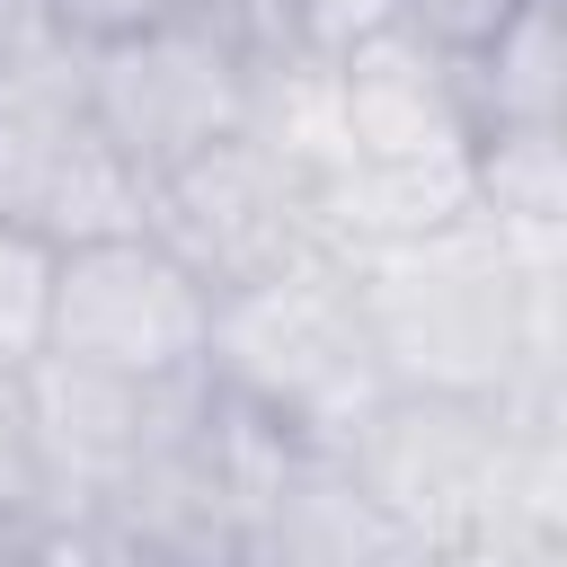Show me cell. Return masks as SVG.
<instances>
[{
    "mask_svg": "<svg viewBox=\"0 0 567 567\" xmlns=\"http://www.w3.org/2000/svg\"><path fill=\"white\" fill-rule=\"evenodd\" d=\"M381 390L540 408L549 399V248L487 230L478 213L372 239L346 257Z\"/></svg>",
    "mask_w": 567,
    "mask_h": 567,
    "instance_id": "6da1fadb",
    "label": "cell"
},
{
    "mask_svg": "<svg viewBox=\"0 0 567 567\" xmlns=\"http://www.w3.org/2000/svg\"><path fill=\"white\" fill-rule=\"evenodd\" d=\"M204 381L301 452H337L346 425L381 399V363L354 319V284L337 248H310L239 292H213Z\"/></svg>",
    "mask_w": 567,
    "mask_h": 567,
    "instance_id": "7a4b0ae2",
    "label": "cell"
},
{
    "mask_svg": "<svg viewBox=\"0 0 567 567\" xmlns=\"http://www.w3.org/2000/svg\"><path fill=\"white\" fill-rule=\"evenodd\" d=\"M142 177L89 115V53L62 44L27 0L0 9V221L80 248L142 230Z\"/></svg>",
    "mask_w": 567,
    "mask_h": 567,
    "instance_id": "3957f363",
    "label": "cell"
},
{
    "mask_svg": "<svg viewBox=\"0 0 567 567\" xmlns=\"http://www.w3.org/2000/svg\"><path fill=\"white\" fill-rule=\"evenodd\" d=\"M204 354H213V284L177 248H159L151 230L53 248V310L35 363L115 390H195Z\"/></svg>",
    "mask_w": 567,
    "mask_h": 567,
    "instance_id": "277c9868",
    "label": "cell"
},
{
    "mask_svg": "<svg viewBox=\"0 0 567 567\" xmlns=\"http://www.w3.org/2000/svg\"><path fill=\"white\" fill-rule=\"evenodd\" d=\"M89 115H97V133L115 142V159L151 195L186 159H204L230 133H248L266 115V89L239 62V44L221 35V18L204 0H186L177 18L124 35L106 53H89Z\"/></svg>",
    "mask_w": 567,
    "mask_h": 567,
    "instance_id": "5b68a950",
    "label": "cell"
},
{
    "mask_svg": "<svg viewBox=\"0 0 567 567\" xmlns=\"http://www.w3.org/2000/svg\"><path fill=\"white\" fill-rule=\"evenodd\" d=\"M142 230L159 248H177L213 292H239L257 275L328 248L319 168H310V151L284 124H248L221 151H204L177 177H159L151 204H142Z\"/></svg>",
    "mask_w": 567,
    "mask_h": 567,
    "instance_id": "8992f818",
    "label": "cell"
},
{
    "mask_svg": "<svg viewBox=\"0 0 567 567\" xmlns=\"http://www.w3.org/2000/svg\"><path fill=\"white\" fill-rule=\"evenodd\" d=\"M470 213L523 248H549L567 221L558 124H470Z\"/></svg>",
    "mask_w": 567,
    "mask_h": 567,
    "instance_id": "52a82bcc",
    "label": "cell"
},
{
    "mask_svg": "<svg viewBox=\"0 0 567 567\" xmlns=\"http://www.w3.org/2000/svg\"><path fill=\"white\" fill-rule=\"evenodd\" d=\"M461 115L470 124H558L567 106V35H558V0H532L470 71H452Z\"/></svg>",
    "mask_w": 567,
    "mask_h": 567,
    "instance_id": "ba28073f",
    "label": "cell"
},
{
    "mask_svg": "<svg viewBox=\"0 0 567 567\" xmlns=\"http://www.w3.org/2000/svg\"><path fill=\"white\" fill-rule=\"evenodd\" d=\"M53 514V478H44V434H35V363L0 354V523L27 532Z\"/></svg>",
    "mask_w": 567,
    "mask_h": 567,
    "instance_id": "9c48e42d",
    "label": "cell"
},
{
    "mask_svg": "<svg viewBox=\"0 0 567 567\" xmlns=\"http://www.w3.org/2000/svg\"><path fill=\"white\" fill-rule=\"evenodd\" d=\"M18 567H186L115 514H44L18 532Z\"/></svg>",
    "mask_w": 567,
    "mask_h": 567,
    "instance_id": "30bf717a",
    "label": "cell"
},
{
    "mask_svg": "<svg viewBox=\"0 0 567 567\" xmlns=\"http://www.w3.org/2000/svg\"><path fill=\"white\" fill-rule=\"evenodd\" d=\"M532 0H390V35H408L425 62H443V71H470L514 18H523Z\"/></svg>",
    "mask_w": 567,
    "mask_h": 567,
    "instance_id": "8fae6325",
    "label": "cell"
},
{
    "mask_svg": "<svg viewBox=\"0 0 567 567\" xmlns=\"http://www.w3.org/2000/svg\"><path fill=\"white\" fill-rule=\"evenodd\" d=\"M44 310H53V239L0 221V354L9 363L44 354Z\"/></svg>",
    "mask_w": 567,
    "mask_h": 567,
    "instance_id": "7c38bea8",
    "label": "cell"
},
{
    "mask_svg": "<svg viewBox=\"0 0 567 567\" xmlns=\"http://www.w3.org/2000/svg\"><path fill=\"white\" fill-rule=\"evenodd\" d=\"M62 44H80V53H106V44H124V35H142V27H159V18H177L186 0H27Z\"/></svg>",
    "mask_w": 567,
    "mask_h": 567,
    "instance_id": "4fadbf2b",
    "label": "cell"
},
{
    "mask_svg": "<svg viewBox=\"0 0 567 567\" xmlns=\"http://www.w3.org/2000/svg\"><path fill=\"white\" fill-rule=\"evenodd\" d=\"M0 9H9V0H0Z\"/></svg>",
    "mask_w": 567,
    "mask_h": 567,
    "instance_id": "5bb4252c",
    "label": "cell"
}]
</instances>
